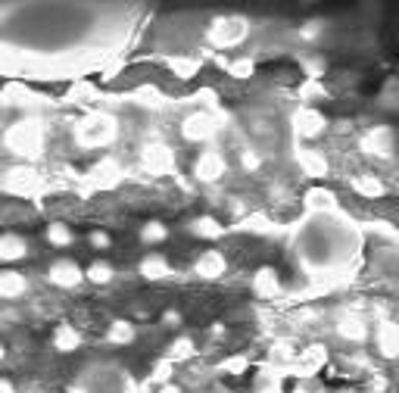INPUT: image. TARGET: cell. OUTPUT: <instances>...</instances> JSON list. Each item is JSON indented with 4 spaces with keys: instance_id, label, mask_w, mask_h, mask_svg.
<instances>
[{
    "instance_id": "cell-2",
    "label": "cell",
    "mask_w": 399,
    "mask_h": 393,
    "mask_svg": "<svg viewBox=\"0 0 399 393\" xmlns=\"http://www.w3.org/2000/svg\"><path fill=\"white\" fill-rule=\"evenodd\" d=\"M116 131L119 125L109 113H90L75 128V141H79V147H107L116 141Z\"/></svg>"
},
{
    "instance_id": "cell-14",
    "label": "cell",
    "mask_w": 399,
    "mask_h": 393,
    "mask_svg": "<svg viewBox=\"0 0 399 393\" xmlns=\"http://www.w3.org/2000/svg\"><path fill=\"white\" fill-rule=\"evenodd\" d=\"M377 350L384 359H396L399 356V328L393 322H381L377 325Z\"/></svg>"
},
{
    "instance_id": "cell-8",
    "label": "cell",
    "mask_w": 399,
    "mask_h": 393,
    "mask_svg": "<svg viewBox=\"0 0 399 393\" xmlns=\"http://www.w3.org/2000/svg\"><path fill=\"white\" fill-rule=\"evenodd\" d=\"M362 150L365 153H374V156H393V131L390 128H371L365 137H362Z\"/></svg>"
},
{
    "instance_id": "cell-20",
    "label": "cell",
    "mask_w": 399,
    "mask_h": 393,
    "mask_svg": "<svg viewBox=\"0 0 399 393\" xmlns=\"http://www.w3.org/2000/svg\"><path fill=\"white\" fill-rule=\"evenodd\" d=\"M306 206H309V212H331L334 206H337V197L325 188H312L309 194H306Z\"/></svg>"
},
{
    "instance_id": "cell-29",
    "label": "cell",
    "mask_w": 399,
    "mask_h": 393,
    "mask_svg": "<svg viewBox=\"0 0 399 393\" xmlns=\"http://www.w3.org/2000/svg\"><path fill=\"white\" fill-rule=\"evenodd\" d=\"M165 237H169V231H165L163 222H147L144 228H141V240H144V244H159V240H165Z\"/></svg>"
},
{
    "instance_id": "cell-23",
    "label": "cell",
    "mask_w": 399,
    "mask_h": 393,
    "mask_svg": "<svg viewBox=\"0 0 399 393\" xmlns=\"http://www.w3.org/2000/svg\"><path fill=\"white\" fill-rule=\"evenodd\" d=\"M107 340L109 343H116V347H122V343H131L135 340V325H131V322H113V325H109V331H107Z\"/></svg>"
},
{
    "instance_id": "cell-5",
    "label": "cell",
    "mask_w": 399,
    "mask_h": 393,
    "mask_svg": "<svg viewBox=\"0 0 399 393\" xmlns=\"http://www.w3.org/2000/svg\"><path fill=\"white\" fill-rule=\"evenodd\" d=\"M247 32H250V25L243 16H222V19H215L212 29H209V41H212L215 47H234L247 38Z\"/></svg>"
},
{
    "instance_id": "cell-33",
    "label": "cell",
    "mask_w": 399,
    "mask_h": 393,
    "mask_svg": "<svg viewBox=\"0 0 399 393\" xmlns=\"http://www.w3.org/2000/svg\"><path fill=\"white\" fill-rule=\"evenodd\" d=\"M271 359H278V362L293 359V347L290 343H275V347H271Z\"/></svg>"
},
{
    "instance_id": "cell-38",
    "label": "cell",
    "mask_w": 399,
    "mask_h": 393,
    "mask_svg": "<svg viewBox=\"0 0 399 393\" xmlns=\"http://www.w3.org/2000/svg\"><path fill=\"white\" fill-rule=\"evenodd\" d=\"M297 393H321V384L318 381H299V387H297Z\"/></svg>"
},
{
    "instance_id": "cell-1",
    "label": "cell",
    "mask_w": 399,
    "mask_h": 393,
    "mask_svg": "<svg viewBox=\"0 0 399 393\" xmlns=\"http://www.w3.org/2000/svg\"><path fill=\"white\" fill-rule=\"evenodd\" d=\"M359 228L331 212H309L297 234V253L312 272H340L359 256Z\"/></svg>"
},
{
    "instance_id": "cell-34",
    "label": "cell",
    "mask_w": 399,
    "mask_h": 393,
    "mask_svg": "<svg viewBox=\"0 0 399 393\" xmlns=\"http://www.w3.org/2000/svg\"><path fill=\"white\" fill-rule=\"evenodd\" d=\"M241 165H243V169H250V172L259 169V153H256V150H243V153H241Z\"/></svg>"
},
{
    "instance_id": "cell-37",
    "label": "cell",
    "mask_w": 399,
    "mask_h": 393,
    "mask_svg": "<svg viewBox=\"0 0 399 393\" xmlns=\"http://www.w3.org/2000/svg\"><path fill=\"white\" fill-rule=\"evenodd\" d=\"M303 97H325V88L321 85H315V81H309V85H303Z\"/></svg>"
},
{
    "instance_id": "cell-27",
    "label": "cell",
    "mask_w": 399,
    "mask_h": 393,
    "mask_svg": "<svg viewBox=\"0 0 399 393\" xmlns=\"http://www.w3.org/2000/svg\"><path fill=\"white\" fill-rule=\"evenodd\" d=\"M191 356H194V340L191 337H178V340H172L165 362H184V359H191Z\"/></svg>"
},
{
    "instance_id": "cell-41",
    "label": "cell",
    "mask_w": 399,
    "mask_h": 393,
    "mask_svg": "<svg viewBox=\"0 0 399 393\" xmlns=\"http://www.w3.org/2000/svg\"><path fill=\"white\" fill-rule=\"evenodd\" d=\"M0 393H13V384L4 381V378H0Z\"/></svg>"
},
{
    "instance_id": "cell-13",
    "label": "cell",
    "mask_w": 399,
    "mask_h": 393,
    "mask_svg": "<svg viewBox=\"0 0 399 393\" xmlns=\"http://www.w3.org/2000/svg\"><path fill=\"white\" fill-rule=\"evenodd\" d=\"M225 253H219V250H206L203 256L197 259V275L200 278H206V281H215V278H222L225 275Z\"/></svg>"
},
{
    "instance_id": "cell-12",
    "label": "cell",
    "mask_w": 399,
    "mask_h": 393,
    "mask_svg": "<svg viewBox=\"0 0 399 393\" xmlns=\"http://www.w3.org/2000/svg\"><path fill=\"white\" fill-rule=\"evenodd\" d=\"M144 165L150 172H172L175 169V156L165 144H150L144 150Z\"/></svg>"
},
{
    "instance_id": "cell-28",
    "label": "cell",
    "mask_w": 399,
    "mask_h": 393,
    "mask_svg": "<svg viewBox=\"0 0 399 393\" xmlns=\"http://www.w3.org/2000/svg\"><path fill=\"white\" fill-rule=\"evenodd\" d=\"M353 188H356V194H362V197H381L384 194L381 178H371V175H359L353 181Z\"/></svg>"
},
{
    "instance_id": "cell-10",
    "label": "cell",
    "mask_w": 399,
    "mask_h": 393,
    "mask_svg": "<svg viewBox=\"0 0 399 393\" xmlns=\"http://www.w3.org/2000/svg\"><path fill=\"white\" fill-rule=\"evenodd\" d=\"M81 278H85V272L72 259H60L50 266V281L57 287H75V284H81Z\"/></svg>"
},
{
    "instance_id": "cell-36",
    "label": "cell",
    "mask_w": 399,
    "mask_h": 393,
    "mask_svg": "<svg viewBox=\"0 0 399 393\" xmlns=\"http://www.w3.org/2000/svg\"><path fill=\"white\" fill-rule=\"evenodd\" d=\"M172 375V362H159L156 368H153V375H150V381H165V378Z\"/></svg>"
},
{
    "instance_id": "cell-26",
    "label": "cell",
    "mask_w": 399,
    "mask_h": 393,
    "mask_svg": "<svg viewBox=\"0 0 399 393\" xmlns=\"http://www.w3.org/2000/svg\"><path fill=\"white\" fill-rule=\"evenodd\" d=\"M44 234H47V240H50L53 247H69L72 244V228H69L66 222H50Z\"/></svg>"
},
{
    "instance_id": "cell-11",
    "label": "cell",
    "mask_w": 399,
    "mask_h": 393,
    "mask_svg": "<svg viewBox=\"0 0 399 393\" xmlns=\"http://www.w3.org/2000/svg\"><path fill=\"white\" fill-rule=\"evenodd\" d=\"M325 362H327V350L321 347V343H312V347H306L303 353H299V365H297V368H299V378H303V381H309V378H312Z\"/></svg>"
},
{
    "instance_id": "cell-30",
    "label": "cell",
    "mask_w": 399,
    "mask_h": 393,
    "mask_svg": "<svg viewBox=\"0 0 399 393\" xmlns=\"http://www.w3.org/2000/svg\"><path fill=\"white\" fill-rule=\"evenodd\" d=\"M228 69H231V75H234V78H250V75H253V60H250V57L234 60Z\"/></svg>"
},
{
    "instance_id": "cell-6",
    "label": "cell",
    "mask_w": 399,
    "mask_h": 393,
    "mask_svg": "<svg viewBox=\"0 0 399 393\" xmlns=\"http://www.w3.org/2000/svg\"><path fill=\"white\" fill-rule=\"evenodd\" d=\"M293 128H297L299 137H318L327 128V119L315 106H299L293 113Z\"/></svg>"
},
{
    "instance_id": "cell-25",
    "label": "cell",
    "mask_w": 399,
    "mask_h": 393,
    "mask_svg": "<svg viewBox=\"0 0 399 393\" xmlns=\"http://www.w3.org/2000/svg\"><path fill=\"white\" fill-rule=\"evenodd\" d=\"M85 278L94 281V284H109V281H113V266H109V262H103V259H94L88 266Z\"/></svg>"
},
{
    "instance_id": "cell-39",
    "label": "cell",
    "mask_w": 399,
    "mask_h": 393,
    "mask_svg": "<svg viewBox=\"0 0 399 393\" xmlns=\"http://www.w3.org/2000/svg\"><path fill=\"white\" fill-rule=\"evenodd\" d=\"M321 25H325V22H309V25H303V38H318V29H321Z\"/></svg>"
},
{
    "instance_id": "cell-19",
    "label": "cell",
    "mask_w": 399,
    "mask_h": 393,
    "mask_svg": "<svg viewBox=\"0 0 399 393\" xmlns=\"http://www.w3.org/2000/svg\"><path fill=\"white\" fill-rule=\"evenodd\" d=\"M25 294V278L19 272H13V268H6V272H0V296L4 300H13V296H22Z\"/></svg>"
},
{
    "instance_id": "cell-35",
    "label": "cell",
    "mask_w": 399,
    "mask_h": 393,
    "mask_svg": "<svg viewBox=\"0 0 399 393\" xmlns=\"http://www.w3.org/2000/svg\"><path fill=\"white\" fill-rule=\"evenodd\" d=\"M90 247H97V250H107V247H109V234L107 231H90Z\"/></svg>"
},
{
    "instance_id": "cell-18",
    "label": "cell",
    "mask_w": 399,
    "mask_h": 393,
    "mask_svg": "<svg viewBox=\"0 0 399 393\" xmlns=\"http://www.w3.org/2000/svg\"><path fill=\"white\" fill-rule=\"evenodd\" d=\"M169 272H172V266H169V259H165L163 253H150V256H144V262H141V275L147 281H159Z\"/></svg>"
},
{
    "instance_id": "cell-16",
    "label": "cell",
    "mask_w": 399,
    "mask_h": 393,
    "mask_svg": "<svg viewBox=\"0 0 399 393\" xmlns=\"http://www.w3.org/2000/svg\"><path fill=\"white\" fill-rule=\"evenodd\" d=\"M29 253V244L19 234H0V262H19Z\"/></svg>"
},
{
    "instance_id": "cell-3",
    "label": "cell",
    "mask_w": 399,
    "mask_h": 393,
    "mask_svg": "<svg viewBox=\"0 0 399 393\" xmlns=\"http://www.w3.org/2000/svg\"><path fill=\"white\" fill-rule=\"evenodd\" d=\"M128 390V375L116 365H94L81 375L79 393H125Z\"/></svg>"
},
{
    "instance_id": "cell-22",
    "label": "cell",
    "mask_w": 399,
    "mask_h": 393,
    "mask_svg": "<svg viewBox=\"0 0 399 393\" xmlns=\"http://www.w3.org/2000/svg\"><path fill=\"white\" fill-rule=\"evenodd\" d=\"M194 234H197V237H206V240H215V237H222V234H225V228H222L219 219L200 216L197 222H194Z\"/></svg>"
},
{
    "instance_id": "cell-31",
    "label": "cell",
    "mask_w": 399,
    "mask_h": 393,
    "mask_svg": "<svg viewBox=\"0 0 399 393\" xmlns=\"http://www.w3.org/2000/svg\"><path fill=\"white\" fill-rule=\"evenodd\" d=\"M250 368V356H234V359L225 362V371L228 375H243Z\"/></svg>"
},
{
    "instance_id": "cell-15",
    "label": "cell",
    "mask_w": 399,
    "mask_h": 393,
    "mask_svg": "<svg viewBox=\"0 0 399 393\" xmlns=\"http://www.w3.org/2000/svg\"><path fill=\"white\" fill-rule=\"evenodd\" d=\"M253 291L256 296H265V300H271V296L281 294V281H278V272L275 268H259V272L253 275Z\"/></svg>"
},
{
    "instance_id": "cell-40",
    "label": "cell",
    "mask_w": 399,
    "mask_h": 393,
    "mask_svg": "<svg viewBox=\"0 0 399 393\" xmlns=\"http://www.w3.org/2000/svg\"><path fill=\"white\" fill-rule=\"evenodd\" d=\"M165 322H169V325H178L181 315H178V312H165Z\"/></svg>"
},
{
    "instance_id": "cell-43",
    "label": "cell",
    "mask_w": 399,
    "mask_h": 393,
    "mask_svg": "<svg viewBox=\"0 0 399 393\" xmlns=\"http://www.w3.org/2000/svg\"><path fill=\"white\" fill-rule=\"evenodd\" d=\"M4 356H6V350H4V343H0V359H4Z\"/></svg>"
},
{
    "instance_id": "cell-7",
    "label": "cell",
    "mask_w": 399,
    "mask_h": 393,
    "mask_svg": "<svg viewBox=\"0 0 399 393\" xmlns=\"http://www.w3.org/2000/svg\"><path fill=\"white\" fill-rule=\"evenodd\" d=\"M215 116H209V113H194V116H187L184 119V125H181V131H184V137L187 141H209V137L215 135Z\"/></svg>"
},
{
    "instance_id": "cell-9",
    "label": "cell",
    "mask_w": 399,
    "mask_h": 393,
    "mask_svg": "<svg viewBox=\"0 0 399 393\" xmlns=\"http://www.w3.org/2000/svg\"><path fill=\"white\" fill-rule=\"evenodd\" d=\"M225 156L222 153H215V150H209V153H203L197 165H194V172H197V178L200 181H219L222 175H225Z\"/></svg>"
},
{
    "instance_id": "cell-24",
    "label": "cell",
    "mask_w": 399,
    "mask_h": 393,
    "mask_svg": "<svg viewBox=\"0 0 399 393\" xmlns=\"http://www.w3.org/2000/svg\"><path fill=\"white\" fill-rule=\"evenodd\" d=\"M340 337H346V340H365V322L356 319V315H349V319H340Z\"/></svg>"
},
{
    "instance_id": "cell-21",
    "label": "cell",
    "mask_w": 399,
    "mask_h": 393,
    "mask_svg": "<svg viewBox=\"0 0 399 393\" xmlns=\"http://www.w3.org/2000/svg\"><path fill=\"white\" fill-rule=\"evenodd\" d=\"M79 343H81V334L72 325H60L53 331V347H57L60 353H72V350H79Z\"/></svg>"
},
{
    "instance_id": "cell-42",
    "label": "cell",
    "mask_w": 399,
    "mask_h": 393,
    "mask_svg": "<svg viewBox=\"0 0 399 393\" xmlns=\"http://www.w3.org/2000/svg\"><path fill=\"white\" fill-rule=\"evenodd\" d=\"M159 393H181L178 387H175V384H165V387L163 390H159Z\"/></svg>"
},
{
    "instance_id": "cell-32",
    "label": "cell",
    "mask_w": 399,
    "mask_h": 393,
    "mask_svg": "<svg viewBox=\"0 0 399 393\" xmlns=\"http://www.w3.org/2000/svg\"><path fill=\"white\" fill-rule=\"evenodd\" d=\"M172 69L181 75V78H187V75H194V69H197V60H178V57H175Z\"/></svg>"
},
{
    "instance_id": "cell-17",
    "label": "cell",
    "mask_w": 399,
    "mask_h": 393,
    "mask_svg": "<svg viewBox=\"0 0 399 393\" xmlns=\"http://www.w3.org/2000/svg\"><path fill=\"white\" fill-rule=\"evenodd\" d=\"M297 160H299V169H303L309 178H325L327 175V160L318 153V150H299Z\"/></svg>"
},
{
    "instance_id": "cell-4",
    "label": "cell",
    "mask_w": 399,
    "mask_h": 393,
    "mask_svg": "<svg viewBox=\"0 0 399 393\" xmlns=\"http://www.w3.org/2000/svg\"><path fill=\"white\" fill-rule=\"evenodd\" d=\"M6 147L19 156H38L44 150V131H41L38 119H25L16 122L10 131H6Z\"/></svg>"
}]
</instances>
